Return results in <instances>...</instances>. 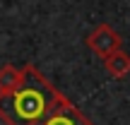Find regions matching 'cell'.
<instances>
[{
    "label": "cell",
    "instance_id": "obj_1",
    "mask_svg": "<svg viewBox=\"0 0 130 125\" xmlns=\"http://www.w3.org/2000/svg\"><path fill=\"white\" fill-rule=\"evenodd\" d=\"M68 101L31 63L22 67L19 84L7 94H0V118L7 125H41Z\"/></svg>",
    "mask_w": 130,
    "mask_h": 125
},
{
    "label": "cell",
    "instance_id": "obj_2",
    "mask_svg": "<svg viewBox=\"0 0 130 125\" xmlns=\"http://www.w3.org/2000/svg\"><path fill=\"white\" fill-rule=\"evenodd\" d=\"M89 51H94L99 58H108L111 53H116L118 48H123V39L116 29H111L108 24H99L92 34L87 36Z\"/></svg>",
    "mask_w": 130,
    "mask_h": 125
},
{
    "label": "cell",
    "instance_id": "obj_3",
    "mask_svg": "<svg viewBox=\"0 0 130 125\" xmlns=\"http://www.w3.org/2000/svg\"><path fill=\"white\" fill-rule=\"evenodd\" d=\"M41 125H94V123L89 120L79 108H75L70 101H65L63 106H58Z\"/></svg>",
    "mask_w": 130,
    "mask_h": 125
},
{
    "label": "cell",
    "instance_id": "obj_4",
    "mask_svg": "<svg viewBox=\"0 0 130 125\" xmlns=\"http://www.w3.org/2000/svg\"><path fill=\"white\" fill-rule=\"evenodd\" d=\"M104 65H106V72L111 75V77L121 79V77H125V75L130 72V56L123 51V48H118L116 53H111L108 58H104Z\"/></svg>",
    "mask_w": 130,
    "mask_h": 125
},
{
    "label": "cell",
    "instance_id": "obj_5",
    "mask_svg": "<svg viewBox=\"0 0 130 125\" xmlns=\"http://www.w3.org/2000/svg\"><path fill=\"white\" fill-rule=\"evenodd\" d=\"M22 79V67H14V65H3L0 67V94L12 92L14 87Z\"/></svg>",
    "mask_w": 130,
    "mask_h": 125
}]
</instances>
